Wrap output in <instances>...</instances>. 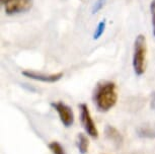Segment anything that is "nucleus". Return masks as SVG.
Masks as SVG:
<instances>
[{"mask_svg":"<svg viewBox=\"0 0 155 154\" xmlns=\"http://www.w3.org/2000/svg\"><path fill=\"white\" fill-rule=\"evenodd\" d=\"M93 103L99 112H107L115 106L118 100L117 85L112 81H101L96 84L93 91Z\"/></svg>","mask_w":155,"mask_h":154,"instance_id":"1","label":"nucleus"},{"mask_svg":"<svg viewBox=\"0 0 155 154\" xmlns=\"http://www.w3.org/2000/svg\"><path fill=\"white\" fill-rule=\"evenodd\" d=\"M147 45L144 34H140L136 37L134 42V53H133V69L137 76H141L145 72V60Z\"/></svg>","mask_w":155,"mask_h":154,"instance_id":"2","label":"nucleus"},{"mask_svg":"<svg viewBox=\"0 0 155 154\" xmlns=\"http://www.w3.org/2000/svg\"><path fill=\"white\" fill-rule=\"evenodd\" d=\"M5 13L8 15L27 12L33 6V0H1Z\"/></svg>","mask_w":155,"mask_h":154,"instance_id":"3","label":"nucleus"},{"mask_svg":"<svg viewBox=\"0 0 155 154\" xmlns=\"http://www.w3.org/2000/svg\"><path fill=\"white\" fill-rule=\"evenodd\" d=\"M79 110H80V121L82 124L83 129L85 130L87 135H89L92 138H97L98 137V131L96 129L95 124L93 122L90 112L88 110V106L85 103H80L79 104Z\"/></svg>","mask_w":155,"mask_h":154,"instance_id":"4","label":"nucleus"},{"mask_svg":"<svg viewBox=\"0 0 155 154\" xmlns=\"http://www.w3.org/2000/svg\"><path fill=\"white\" fill-rule=\"evenodd\" d=\"M51 106L58 113L61 122L66 128L71 127L74 124V113H73L72 109L69 106H67L66 103H62V101L52 103Z\"/></svg>","mask_w":155,"mask_h":154,"instance_id":"5","label":"nucleus"},{"mask_svg":"<svg viewBox=\"0 0 155 154\" xmlns=\"http://www.w3.org/2000/svg\"><path fill=\"white\" fill-rule=\"evenodd\" d=\"M21 74L23 76L31 78V79L34 80H38V81H42V82L45 83H54L59 81L61 78L63 77V73L60 72V73H56V74H43V73H38V72L35 71H30V70H25L21 72Z\"/></svg>","mask_w":155,"mask_h":154,"instance_id":"6","label":"nucleus"},{"mask_svg":"<svg viewBox=\"0 0 155 154\" xmlns=\"http://www.w3.org/2000/svg\"><path fill=\"white\" fill-rule=\"evenodd\" d=\"M76 144H77V147H78V150H79V152L81 154H85L87 152V150H88V139L84 134L82 133H79V135H78L77 137V142H76Z\"/></svg>","mask_w":155,"mask_h":154,"instance_id":"7","label":"nucleus"},{"mask_svg":"<svg viewBox=\"0 0 155 154\" xmlns=\"http://www.w3.org/2000/svg\"><path fill=\"white\" fill-rule=\"evenodd\" d=\"M137 133L140 137L143 138H155V127L143 126L137 129Z\"/></svg>","mask_w":155,"mask_h":154,"instance_id":"8","label":"nucleus"},{"mask_svg":"<svg viewBox=\"0 0 155 154\" xmlns=\"http://www.w3.org/2000/svg\"><path fill=\"white\" fill-rule=\"evenodd\" d=\"M49 148L53 154H66L65 151H64V148L62 147V145L57 141L51 142V143L49 144Z\"/></svg>","mask_w":155,"mask_h":154,"instance_id":"9","label":"nucleus"},{"mask_svg":"<svg viewBox=\"0 0 155 154\" xmlns=\"http://www.w3.org/2000/svg\"><path fill=\"white\" fill-rule=\"evenodd\" d=\"M104 30H106V20L104 19V20H101L97 25V27H96L94 34H93V40H98L99 38L104 34Z\"/></svg>","mask_w":155,"mask_h":154,"instance_id":"10","label":"nucleus"},{"mask_svg":"<svg viewBox=\"0 0 155 154\" xmlns=\"http://www.w3.org/2000/svg\"><path fill=\"white\" fill-rule=\"evenodd\" d=\"M104 3H106V0H97V1L93 4L92 9H91V13L95 14V13H97L98 11H101L102 8H104Z\"/></svg>","mask_w":155,"mask_h":154,"instance_id":"11","label":"nucleus"},{"mask_svg":"<svg viewBox=\"0 0 155 154\" xmlns=\"http://www.w3.org/2000/svg\"><path fill=\"white\" fill-rule=\"evenodd\" d=\"M150 11L152 17V28H153V34L155 37V0H152L150 3Z\"/></svg>","mask_w":155,"mask_h":154,"instance_id":"12","label":"nucleus"},{"mask_svg":"<svg viewBox=\"0 0 155 154\" xmlns=\"http://www.w3.org/2000/svg\"><path fill=\"white\" fill-rule=\"evenodd\" d=\"M150 106H151V109L155 111V92H153L152 95H151V103H150Z\"/></svg>","mask_w":155,"mask_h":154,"instance_id":"13","label":"nucleus"}]
</instances>
